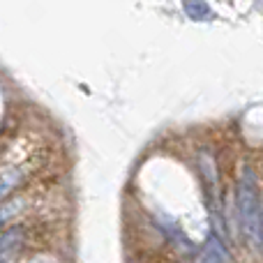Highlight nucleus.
<instances>
[{
	"label": "nucleus",
	"mask_w": 263,
	"mask_h": 263,
	"mask_svg": "<svg viewBox=\"0 0 263 263\" xmlns=\"http://www.w3.org/2000/svg\"><path fill=\"white\" fill-rule=\"evenodd\" d=\"M238 215H240L242 236L252 245H261L263 229H261V203L259 190H256V176L250 166L242 168L238 180Z\"/></svg>",
	"instance_id": "f257e3e1"
},
{
	"label": "nucleus",
	"mask_w": 263,
	"mask_h": 263,
	"mask_svg": "<svg viewBox=\"0 0 263 263\" xmlns=\"http://www.w3.org/2000/svg\"><path fill=\"white\" fill-rule=\"evenodd\" d=\"M21 240H23V229L21 227L7 229L5 233H0V263H3L5 259H9V256L18 250Z\"/></svg>",
	"instance_id": "f03ea898"
},
{
	"label": "nucleus",
	"mask_w": 263,
	"mask_h": 263,
	"mask_svg": "<svg viewBox=\"0 0 263 263\" xmlns=\"http://www.w3.org/2000/svg\"><path fill=\"white\" fill-rule=\"evenodd\" d=\"M199 166H201V171H203V176H205V180H208V182H215V180H217V168H215V159L210 157L205 150H201V153H199Z\"/></svg>",
	"instance_id": "7ed1b4c3"
},
{
	"label": "nucleus",
	"mask_w": 263,
	"mask_h": 263,
	"mask_svg": "<svg viewBox=\"0 0 263 263\" xmlns=\"http://www.w3.org/2000/svg\"><path fill=\"white\" fill-rule=\"evenodd\" d=\"M185 12L190 14L192 18H208L210 16V7L203 3V0H185Z\"/></svg>",
	"instance_id": "20e7f679"
},
{
	"label": "nucleus",
	"mask_w": 263,
	"mask_h": 263,
	"mask_svg": "<svg viewBox=\"0 0 263 263\" xmlns=\"http://www.w3.org/2000/svg\"><path fill=\"white\" fill-rule=\"evenodd\" d=\"M21 176H23L21 171H9V173H5V176H0V199H5V196L21 182Z\"/></svg>",
	"instance_id": "39448f33"
},
{
	"label": "nucleus",
	"mask_w": 263,
	"mask_h": 263,
	"mask_svg": "<svg viewBox=\"0 0 263 263\" xmlns=\"http://www.w3.org/2000/svg\"><path fill=\"white\" fill-rule=\"evenodd\" d=\"M21 208H23V199H12L5 205H0V224L7 222V219H12L14 215H18Z\"/></svg>",
	"instance_id": "423d86ee"
}]
</instances>
